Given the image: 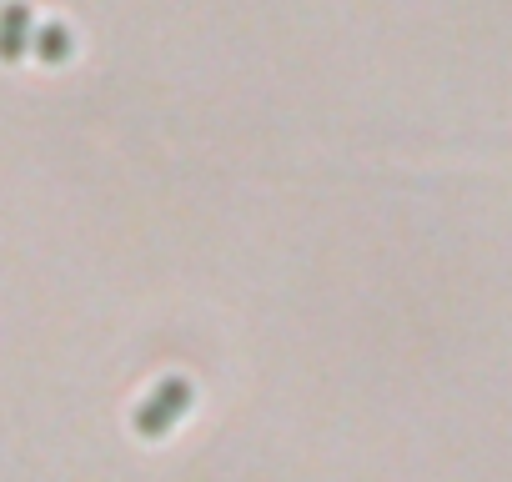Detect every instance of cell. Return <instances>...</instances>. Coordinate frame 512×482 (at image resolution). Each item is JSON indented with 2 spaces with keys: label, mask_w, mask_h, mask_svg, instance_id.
<instances>
[{
  "label": "cell",
  "mask_w": 512,
  "mask_h": 482,
  "mask_svg": "<svg viewBox=\"0 0 512 482\" xmlns=\"http://www.w3.org/2000/svg\"><path fill=\"white\" fill-rule=\"evenodd\" d=\"M31 51H36L41 61H66V56L76 51L71 26H66V21H41V26H36V36H31Z\"/></svg>",
  "instance_id": "cell-3"
},
{
  "label": "cell",
  "mask_w": 512,
  "mask_h": 482,
  "mask_svg": "<svg viewBox=\"0 0 512 482\" xmlns=\"http://www.w3.org/2000/svg\"><path fill=\"white\" fill-rule=\"evenodd\" d=\"M191 397H196V392H191L186 377H161V382L136 402V417H131L136 432H141V437H166V432L191 412Z\"/></svg>",
  "instance_id": "cell-1"
},
{
  "label": "cell",
  "mask_w": 512,
  "mask_h": 482,
  "mask_svg": "<svg viewBox=\"0 0 512 482\" xmlns=\"http://www.w3.org/2000/svg\"><path fill=\"white\" fill-rule=\"evenodd\" d=\"M31 36H36V16L26 0H11L0 11V61H21L31 51Z\"/></svg>",
  "instance_id": "cell-2"
}]
</instances>
